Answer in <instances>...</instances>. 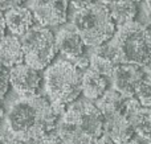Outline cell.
<instances>
[{
	"label": "cell",
	"mask_w": 151,
	"mask_h": 144,
	"mask_svg": "<svg viewBox=\"0 0 151 144\" xmlns=\"http://www.w3.org/2000/svg\"><path fill=\"white\" fill-rule=\"evenodd\" d=\"M19 40L25 65L37 70L48 68L57 54L55 34L49 28L33 25Z\"/></svg>",
	"instance_id": "5b68a950"
},
{
	"label": "cell",
	"mask_w": 151,
	"mask_h": 144,
	"mask_svg": "<svg viewBox=\"0 0 151 144\" xmlns=\"http://www.w3.org/2000/svg\"><path fill=\"white\" fill-rule=\"evenodd\" d=\"M68 0H55L44 4H36L28 7L37 21V25L50 28V26L63 25L68 17Z\"/></svg>",
	"instance_id": "9c48e42d"
},
{
	"label": "cell",
	"mask_w": 151,
	"mask_h": 144,
	"mask_svg": "<svg viewBox=\"0 0 151 144\" xmlns=\"http://www.w3.org/2000/svg\"><path fill=\"white\" fill-rule=\"evenodd\" d=\"M93 54H97L99 57L105 58V60L110 61L113 65H121L123 63V60H122V54H121V50L118 48L117 42L114 41V38H110L109 41H106L105 44L99 45V46L94 48V53Z\"/></svg>",
	"instance_id": "d6986e66"
},
{
	"label": "cell",
	"mask_w": 151,
	"mask_h": 144,
	"mask_svg": "<svg viewBox=\"0 0 151 144\" xmlns=\"http://www.w3.org/2000/svg\"><path fill=\"white\" fill-rule=\"evenodd\" d=\"M126 99H127V98L123 97V95L119 94L118 91H115L114 89H109L104 93V95H102L94 105H96V107L98 108L102 115H105V114H111V113L122 114Z\"/></svg>",
	"instance_id": "ac0fdd59"
},
{
	"label": "cell",
	"mask_w": 151,
	"mask_h": 144,
	"mask_svg": "<svg viewBox=\"0 0 151 144\" xmlns=\"http://www.w3.org/2000/svg\"><path fill=\"white\" fill-rule=\"evenodd\" d=\"M122 115L126 118L134 131V135L150 140L151 134V113L150 107L142 106L134 97L127 98L122 110Z\"/></svg>",
	"instance_id": "30bf717a"
},
{
	"label": "cell",
	"mask_w": 151,
	"mask_h": 144,
	"mask_svg": "<svg viewBox=\"0 0 151 144\" xmlns=\"http://www.w3.org/2000/svg\"><path fill=\"white\" fill-rule=\"evenodd\" d=\"M134 98L145 107H150L151 105V83L150 79H145L134 93Z\"/></svg>",
	"instance_id": "44dd1931"
},
{
	"label": "cell",
	"mask_w": 151,
	"mask_h": 144,
	"mask_svg": "<svg viewBox=\"0 0 151 144\" xmlns=\"http://www.w3.org/2000/svg\"><path fill=\"white\" fill-rule=\"evenodd\" d=\"M107 90V79L94 71L86 69L82 71V81H81V94L83 98L90 102L96 103Z\"/></svg>",
	"instance_id": "9a60e30c"
},
{
	"label": "cell",
	"mask_w": 151,
	"mask_h": 144,
	"mask_svg": "<svg viewBox=\"0 0 151 144\" xmlns=\"http://www.w3.org/2000/svg\"><path fill=\"white\" fill-rule=\"evenodd\" d=\"M68 3L73 5L74 9H82V8H86L90 4H93L94 0H68Z\"/></svg>",
	"instance_id": "d4e9b609"
},
{
	"label": "cell",
	"mask_w": 151,
	"mask_h": 144,
	"mask_svg": "<svg viewBox=\"0 0 151 144\" xmlns=\"http://www.w3.org/2000/svg\"><path fill=\"white\" fill-rule=\"evenodd\" d=\"M5 124L12 139L24 143L29 138L55 131L57 116L48 98L37 94L16 99L7 111Z\"/></svg>",
	"instance_id": "6da1fadb"
},
{
	"label": "cell",
	"mask_w": 151,
	"mask_h": 144,
	"mask_svg": "<svg viewBox=\"0 0 151 144\" xmlns=\"http://www.w3.org/2000/svg\"><path fill=\"white\" fill-rule=\"evenodd\" d=\"M55 41L57 52H60L66 58V61H70L78 56L85 54L83 52L85 44L72 23L63 24V26L58 29L57 34L55 36Z\"/></svg>",
	"instance_id": "8fae6325"
},
{
	"label": "cell",
	"mask_w": 151,
	"mask_h": 144,
	"mask_svg": "<svg viewBox=\"0 0 151 144\" xmlns=\"http://www.w3.org/2000/svg\"><path fill=\"white\" fill-rule=\"evenodd\" d=\"M113 38L121 50L123 63L150 65L151 37L147 26L138 21H130L115 28Z\"/></svg>",
	"instance_id": "277c9868"
},
{
	"label": "cell",
	"mask_w": 151,
	"mask_h": 144,
	"mask_svg": "<svg viewBox=\"0 0 151 144\" xmlns=\"http://www.w3.org/2000/svg\"><path fill=\"white\" fill-rule=\"evenodd\" d=\"M27 0H0V12L1 11H8L13 7H19Z\"/></svg>",
	"instance_id": "cb8c5ba5"
},
{
	"label": "cell",
	"mask_w": 151,
	"mask_h": 144,
	"mask_svg": "<svg viewBox=\"0 0 151 144\" xmlns=\"http://www.w3.org/2000/svg\"><path fill=\"white\" fill-rule=\"evenodd\" d=\"M3 17H4L5 28L9 29L11 33L16 37L23 36L28 29L33 26V15L29 8L24 5L13 7L5 11Z\"/></svg>",
	"instance_id": "4fadbf2b"
},
{
	"label": "cell",
	"mask_w": 151,
	"mask_h": 144,
	"mask_svg": "<svg viewBox=\"0 0 151 144\" xmlns=\"http://www.w3.org/2000/svg\"><path fill=\"white\" fill-rule=\"evenodd\" d=\"M45 91L50 103L68 106L81 95L82 71L66 60H58L47 68L44 76Z\"/></svg>",
	"instance_id": "3957f363"
},
{
	"label": "cell",
	"mask_w": 151,
	"mask_h": 144,
	"mask_svg": "<svg viewBox=\"0 0 151 144\" xmlns=\"http://www.w3.org/2000/svg\"><path fill=\"white\" fill-rule=\"evenodd\" d=\"M5 23H4V17H3V13L0 12V40L5 36Z\"/></svg>",
	"instance_id": "83f0119b"
},
{
	"label": "cell",
	"mask_w": 151,
	"mask_h": 144,
	"mask_svg": "<svg viewBox=\"0 0 151 144\" xmlns=\"http://www.w3.org/2000/svg\"><path fill=\"white\" fill-rule=\"evenodd\" d=\"M104 134L114 144H125L134 136V131L126 118L121 113L105 114Z\"/></svg>",
	"instance_id": "7c38bea8"
},
{
	"label": "cell",
	"mask_w": 151,
	"mask_h": 144,
	"mask_svg": "<svg viewBox=\"0 0 151 144\" xmlns=\"http://www.w3.org/2000/svg\"><path fill=\"white\" fill-rule=\"evenodd\" d=\"M99 3H104V4H109L110 1H113V0H98Z\"/></svg>",
	"instance_id": "d6a6232c"
},
{
	"label": "cell",
	"mask_w": 151,
	"mask_h": 144,
	"mask_svg": "<svg viewBox=\"0 0 151 144\" xmlns=\"http://www.w3.org/2000/svg\"><path fill=\"white\" fill-rule=\"evenodd\" d=\"M125 144H150V140L149 139H143V138L138 136V135H134V136Z\"/></svg>",
	"instance_id": "484cf974"
},
{
	"label": "cell",
	"mask_w": 151,
	"mask_h": 144,
	"mask_svg": "<svg viewBox=\"0 0 151 144\" xmlns=\"http://www.w3.org/2000/svg\"><path fill=\"white\" fill-rule=\"evenodd\" d=\"M9 89V70L0 65V101Z\"/></svg>",
	"instance_id": "603a6c76"
},
{
	"label": "cell",
	"mask_w": 151,
	"mask_h": 144,
	"mask_svg": "<svg viewBox=\"0 0 151 144\" xmlns=\"http://www.w3.org/2000/svg\"><path fill=\"white\" fill-rule=\"evenodd\" d=\"M94 144H114V143H113L109 138H106L105 135H102L101 138H98V139L94 142Z\"/></svg>",
	"instance_id": "f1b7e54d"
},
{
	"label": "cell",
	"mask_w": 151,
	"mask_h": 144,
	"mask_svg": "<svg viewBox=\"0 0 151 144\" xmlns=\"http://www.w3.org/2000/svg\"><path fill=\"white\" fill-rule=\"evenodd\" d=\"M23 144H63V143H61V140L56 135V131H50V132H47V134L39 135V136L29 138Z\"/></svg>",
	"instance_id": "7402d4cb"
},
{
	"label": "cell",
	"mask_w": 151,
	"mask_h": 144,
	"mask_svg": "<svg viewBox=\"0 0 151 144\" xmlns=\"http://www.w3.org/2000/svg\"><path fill=\"white\" fill-rule=\"evenodd\" d=\"M115 65H113L110 61L105 60V58L99 57L97 54H91L89 57V70L94 71V73L99 74L102 77H110L113 73V69H114Z\"/></svg>",
	"instance_id": "ffe728a7"
},
{
	"label": "cell",
	"mask_w": 151,
	"mask_h": 144,
	"mask_svg": "<svg viewBox=\"0 0 151 144\" xmlns=\"http://www.w3.org/2000/svg\"><path fill=\"white\" fill-rule=\"evenodd\" d=\"M55 131L63 144H94V140L77 124L60 120L56 124Z\"/></svg>",
	"instance_id": "2e32d148"
},
{
	"label": "cell",
	"mask_w": 151,
	"mask_h": 144,
	"mask_svg": "<svg viewBox=\"0 0 151 144\" xmlns=\"http://www.w3.org/2000/svg\"><path fill=\"white\" fill-rule=\"evenodd\" d=\"M110 78L115 91L126 98H131L134 97L137 87L145 79H150V65L138 66L134 63H121L114 66Z\"/></svg>",
	"instance_id": "52a82bcc"
},
{
	"label": "cell",
	"mask_w": 151,
	"mask_h": 144,
	"mask_svg": "<svg viewBox=\"0 0 151 144\" xmlns=\"http://www.w3.org/2000/svg\"><path fill=\"white\" fill-rule=\"evenodd\" d=\"M72 24L83 44L91 48L105 44L115 33V25L110 19L106 4L99 1H94L82 9H74Z\"/></svg>",
	"instance_id": "7a4b0ae2"
},
{
	"label": "cell",
	"mask_w": 151,
	"mask_h": 144,
	"mask_svg": "<svg viewBox=\"0 0 151 144\" xmlns=\"http://www.w3.org/2000/svg\"><path fill=\"white\" fill-rule=\"evenodd\" d=\"M29 3V7L32 5H36V4H44V3H50V1H55V0H27Z\"/></svg>",
	"instance_id": "f546056e"
},
{
	"label": "cell",
	"mask_w": 151,
	"mask_h": 144,
	"mask_svg": "<svg viewBox=\"0 0 151 144\" xmlns=\"http://www.w3.org/2000/svg\"><path fill=\"white\" fill-rule=\"evenodd\" d=\"M126 1H130V3H133V4H137V3H141L142 0H126Z\"/></svg>",
	"instance_id": "1f68e13d"
},
{
	"label": "cell",
	"mask_w": 151,
	"mask_h": 144,
	"mask_svg": "<svg viewBox=\"0 0 151 144\" xmlns=\"http://www.w3.org/2000/svg\"><path fill=\"white\" fill-rule=\"evenodd\" d=\"M0 144H23L17 140L12 139V138H7V136H1L0 135Z\"/></svg>",
	"instance_id": "4316f807"
},
{
	"label": "cell",
	"mask_w": 151,
	"mask_h": 144,
	"mask_svg": "<svg viewBox=\"0 0 151 144\" xmlns=\"http://www.w3.org/2000/svg\"><path fill=\"white\" fill-rule=\"evenodd\" d=\"M61 120L77 124L96 142L104 134V116L93 102L85 98H77L65 107Z\"/></svg>",
	"instance_id": "8992f818"
},
{
	"label": "cell",
	"mask_w": 151,
	"mask_h": 144,
	"mask_svg": "<svg viewBox=\"0 0 151 144\" xmlns=\"http://www.w3.org/2000/svg\"><path fill=\"white\" fill-rule=\"evenodd\" d=\"M4 116V107H3V105H1V101H0V119Z\"/></svg>",
	"instance_id": "4dcf8cb0"
},
{
	"label": "cell",
	"mask_w": 151,
	"mask_h": 144,
	"mask_svg": "<svg viewBox=\"0 0 151 144\" xmlns=\"http://www.w3.org/2000/svg\"><path fill=\"white\" fill-rule=\"evenodd\" d=\"M24 62V54L19 37L5 34L0 40V65L8 70Z\"/></svg>",
	"instance_id": "5bb4252c"
},
{
	"label": "cell",
	"mask_w": 151,
	"mask_h": 144,
	"mask_svg": "<svg viewBox=\"0 0 151 144\" xmlns=\"http://www.w3.org/2000/svg\"><path fill=\"white\" fill-rule=\"evenodd\" d=\"M106 7L109 11L110 19L115 26H121L123 24L134 21L138 13L137 5L126 0H113L109 4H106Z\"/></svg>",
	"instance_id": "e0dca14e"
},
{
	"label": "cell",
	"mask_w": 151,
	"mask_h": 144,
	"mask_svg": "<svg viewBox=\"0 0 151 144\" xmlns=\"http://www.w3.org/2000/svg\"><path fill=\"white\" fill-rule=\"evenodd\" d=\"M42 81L41 70L20 63L9 69V85L20 97H32L39 94Z\"/></svg>",
	"instance_id": "ba28073f"
}]
</instances>
